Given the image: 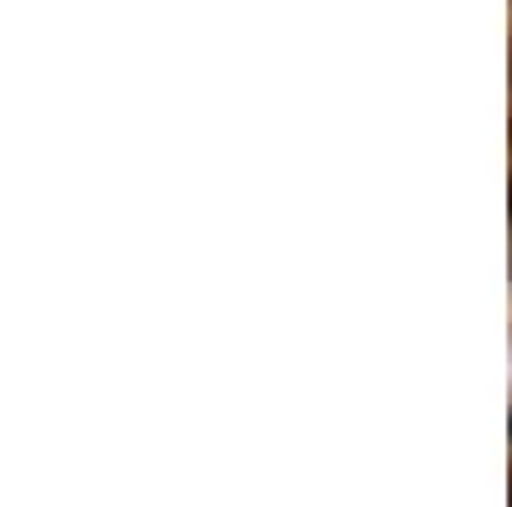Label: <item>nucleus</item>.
<instances>
[{
  "label": "nucleus",
  "mask_w": 512,
  "mask_h": 507,
  "mask_svg": "<svg viewBox=\"0 0 512 507\" xmlns=\"http://www.w3.org/2000/svg\"><path fill=\"white\" fill-rule=\"evenodd\" d=\"M507 507H512V497H507Z\"/></svg>",
  "instance_id": "obj_1"
}]
</instances>
